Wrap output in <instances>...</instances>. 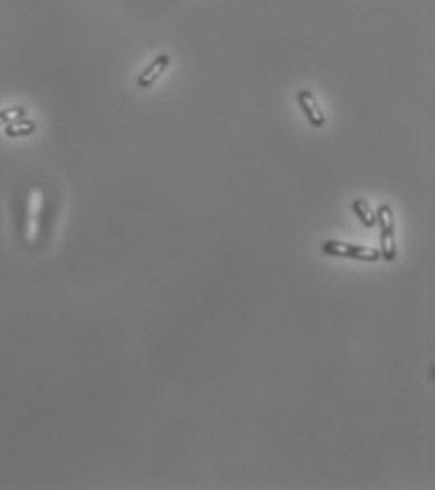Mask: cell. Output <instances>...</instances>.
<instances>
[{
    "instance_id": "cell-1",
    "label": "cell",
    "mask_w": 435,
    "mask_h": 490,
    "mask_svg": "<svg viewBox=\"0 0 435 490\" xmlns=\"http://www.w3.org/2000/svg\"><path fill=\"white\" fill-rule=\"evenodd\" d=\"M377 225L381 228V259L387 262H392L398 257V245H396V225H394V213L389 204H381L375 212Z\"/></svg>"
},
{
    "instance_id": "cell-2",
    "label": "cell",
    "mask_w": 435,
    "mask_h": 490,
    "mask_svg": "<svg viewBox=\"0 0 435 490\" xmlns=\"http://www.w3.org/2000/svg\"><path fill=\"white\" fill-rule=\"evenodd\" d=\"M320 251L328 257H342V259H353L360 262H377L381 260V253L375 247H365V245H354V243L337 242V240H328L320 245Z\"/></svg>"
},
{
    "instance_id": "cell-3",
    "label": "cell",
    "mask_w": 435,
    "mask_h": 490,
    "mask_svg": "<svg viewBox=\"0 0 435 490\" xmlns=\"http://www.w3.org/2000/svg\"><path fill=\"white\" fill-rule=\"evenodd\" d=\"M296 101H298V106L301 108V112L306 113L307 121H309L313 127H317V129L324 127V123H326V117H324L323 110L318 108L317 101H315V96H313L311 91H307V89H301V91H298Z\"/></svg>"
},
{
    "instance_id": "cell-4",
    "label": "cell",
    "mask_w": 435,
    "mask_h": 490,
    "mask_svg": "<svg viewBox=\"0 0 435 490\" xmlns=\"http://www.w3.org/2000/svg\"><path fill=\"white\" fill-rule=\"evenodd\" d=\"M168 65H170V55H159V57H157V59H155L153 63L145 68V70L141 72L140 76H138V87L141 89L151 87V85H153V83L157 82L162 74H164Z\"/></svg>"
},
{
    "instance_id": "cell-5",
    "label": "cell",
    "mask_w": 435,
    "mask_h": 490,
    "mask_svg": "<svg viewBox=\"0 0 435 490\" xmlns=\"http://www.w3.org/2000/svg\"><path fill=\"white\" fill-rule=\"evenodd\" d=\"M351 209H353L354 215L360 219V223H362L365 228H373V226H377V215L375 212L371 209L370 202H365L364 198H356V200L351 204Z\"/></svg>"
},
{
    "instance_id": "cell-6",
    "label": "cell",
    "mask_w": 435,
    "mask_h": 490,
    "mask_svg": "<svg viewBox=\"0 0 435 490\" xmlns=\"http://www.w3.org/2000/svg\"><path fill=\"white\" fill-rule=\"evenodd\" d=\"M36 130V123L34 121H30V119H15V121H12V123L6 124V136H12V138H18V136H29V134H32Z\"/></svg>"
},
{
    "instance_id": "cell-7",
    "label": "cell",
    "mask_w": 435,
    "mask_h": 490,
    "mask_svg": "<svg viewBox=\"0 0 435 490\" xmlns=\"http://www.w3.org/2000/svg\"><path fill=\"white\" fill-rule=\"evenodd\" d=\"M25 115H27V110H25L23 106L6 108V110H2V112H0V124L12 123V121L25 117Z\"/></svg>"
}]
</instances>
